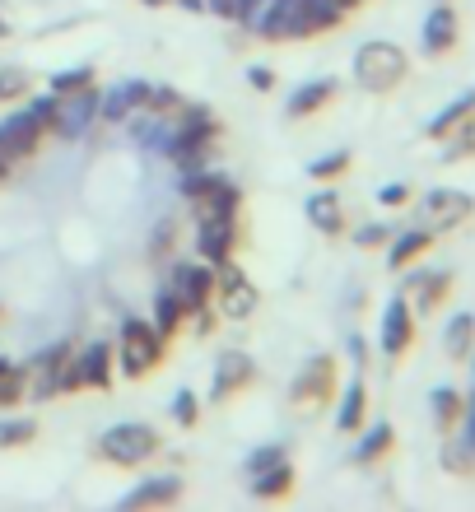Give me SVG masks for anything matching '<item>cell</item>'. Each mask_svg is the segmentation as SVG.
<instances>
[{"mask_svg": "<svg viewBox=\"0 0 475 512\" xmlns=\"http://www.w3.org/2000/svg\"><path fill=\"white\" fill-rule=\"evenodd\" d=\"M354 80L364 84L368 94H387L406 80V52L396 42H364L354 56Z\"/></svg>", "mask_w": 475, "mask_h": 512, "instance_id": "1", "label": "cell"}, {"mask_svg": "<svg viewBox=\"0 0 475 512\" xmlns=\"http://www.w3.org/2000/svg\"><path fill=\"white\" fill-rule=\"evenodd\" d=\"M182 196L196 201V215L201 219H233L238 215V205H243L238 187L224 182L219 173H187L182 177Z\"/></svg>", "mask_w": 475, "mask_h": 512, "instance_id": "2", "label": "cell"}, {"mask_svg": "<svg viewBox=\"0 0 475 512\" xmlns=\"http://www.w3.org/2000/svg\"><path fill=\"white\" fill-rule=\"evenodd\" d=\"M122 373L126 378H145L154 373L163 359V336L154 331V322H140V317H126L122 322Z\"/></svg>", "mask_w": 475, "mask_h": 512, "instance_id": "3", "label": "cell"}, {"mask_svg": "<svg viewBox=\"0 0 475 512\" xmlns=\"http://www.w3.org/2000/svg\"><path fill=\"white\" fill-rule=\"evenodd\" d=\"M215 298H219V312H224V317L243 322V317H252V312H257L261 289L247 280L243 270L233 266V256H229V261H219V266H215Z\"/></svg>", "mask_w": 475, "mask_h": 512, "instance_id": "4", "label": "cell"}, {"mask_svg": "<svg viewBox=\"0 0 475 512\" xmlns=\"http://www.w3.org/2000/svg\"><path fill=\"white\" fill-rule=\"evenodd\" d=\"M98 452L108 461H117V466H140V461H150L159 452V433L150 424H117V429L103 433Z\"/></svg>", "mask_w": 475, "mask_h": 512, "instance_id": "5", "label": "cell"}, {"mask_svg": "<svg viewBox=\"0 0 475 512\" xmlns=\"http://www.w3.org/2000/svg\"><path fill=\"white\" fill-rule=\"evenodd\" d=\"M215 140H219V122H215V117H210L205 108H187V112H182V126H177V135H173V145H168V154L187 168V163L201 159Z\"/></svg>", "mask_w": 475, "mask_h": 512, "instance_id": "6", "label": "cell"}, {"mask_svg": "<svg viewBox=\"0 0 475 512\" xmlns=\"http://www.w3.org/2000/svg\"><path fill=\"white\" fill-rule=\"evenodd\" d=\"M168 289L177 294V303L191 312H201L210 298H215V266L210 261H177L173 275H168Z\"/></svg>", "mask_w": 475, "mask_h": 512, "instance_id": "7", "label": "cell"}, {"mask_svg": "<svg viewBox=\"0 0 475 512\" xmlns=\"http://www.w3.org/2000/svg\"><path fill=\"white\" fill-rule=\"evenodd\" d=\"M266 42H285V38H308V19H303V0H271L261 5L257 24H252Z\"/></svg>", "mask_w": 475, "mask_h": 512, "instance_id": "8", "label": "cell"}, {"mask_svg": "<svg viewBox=\"0 0 475 512\" xmlns=\"http://www.w3.org/2000/svg\"><path fill=\"white\" fill-rule=\"evenodd\" d=\"M42 131L47 126L33 117V112H14V117H5L0 122V154L5 159H33L38 154V145H42Z\"/></svg>", "mask_w": 475, "mask_h": 512, "instance_id": "9", "label": "cell"}, {"mask_svg": "<svg viewBox=\"0 0 475 512\" xmlns=\"http://www.w3.org/2000/svg\"><path fill=\"white\" fill-rule=\"evenodd\" d=\"M94 117H98V94H94V84H89V89H80V94H61L52 131L61 135V140H75V135L89 131Z\"/></svg>", "mask_w": 475, "mask_h": 512, "instance_id": "10", "label": "cell"}, {"mask_svg": "<svg viewBox=\"0 0 475 512\" xmlns=\"http://www.w3.org/2000/svg\"><path fill=\"white\" fill-rule=\"evenodd\" d=\"M331 387H336V359H313L308 364V373H299V382L289 387V401L294 405H313V401H326L331 396Z\"/></svg>", "mask_w": 475, "mask_h": 512, "instance_id": "11", "label": "cell"}, {"mask_svg": "<svg viewBox=\"0 0 475 512\" xmlns=\"http://www.w3.org/2000/svg\"><path fill=\"white\" fill-rule=\"evenodd\" d=\"M252 378H257V364H252L243 350H229L224 359H219V368H215V387H210V401H224V396H233V391H243Z\"/></svg>", "mask_w": 475, "mask_h": 512, "instance_id": "12", "label": "cell"}, {"mask_svg": "<svg viewBox=\"0 0 475 512\" xmlns=\"http://www.w3.org/2000/svg\"><path fill=\"white\" fill-rule=\"evenodd\" d=\"M233 243H238L233 219H201V233H196V252H201V261H210V266L229 261Z\"/></svg>", "mask_w": 475, "mask_h": 512, "instance_id": "13", "label": "cell"}, {"mask_svg": "<svg viewBox=\"0 0 475 512\" xmlns=\"http://www.w3.org/2000/svg\"><path fill=\"white\" fill-rule=\"evenodd\" d=\"M410 340H415V326H410L406 298H392V303H387V317H382V350L396 359V354L410 350Z\"/></svg>", "mask_w": 475, "mask_h": 512, "instance_id": "14", "label": "cell"}, {"mask_svg": "<svg viewBox=\"0 0 475 512\" xmlns=\"http://www.w3.org/2000/svg\"><path fill=\"white\" fill-rule=\"evenodd\" d=\"M424 215L434 219V229H452V224H462L471 215V196H462V191H429L424 196Z\"/></svg>", "mask_w": 475, "mask_h": 512, "instance_id": "15", "label": "cell"}, {"mask_svg": "<svg viewBox=\"0 0 475 512\" xmlns=\"http://www.w3.org/2000/svg\"><path fill=\"white\" fill-rule=\"evenodd\" d=\"M177 499H182V480L177 475H159V480H145L140 489H131L122 499V508H168Z\"/></svg>", "mask_w": 475, "mask_h": 512, "instance_id": "16", "label": "cell"}, {"mask_svg": "<svg viewBox=\"0 0 475 512\" xmlns=\"http://www.w3.org/2000/svg\"><path fill=\"white\" fill-rule=\"evenodd\" d=\"M452 42H457V14H452L448 5H438V10L424 19V52L443 56Z\"/></svg>", "mask_w": 475, "mask_h": 512, "instance_id": "17", "label": "cell"}, {"mask_svg": "<svg viewBox=\"0 0 475 512\" xmlns=\"http://www.w3.org/2000/svg\"><path fill=\"white\" fill-rule=\"evenodd\" d=\"M80 368H84V387H94V391L112 387V345L108 340H94V345L80 354Z\"/></svg>", "mask_w": 475, "mask_h": 512, "instance_id": "18", "label": "cell"}, {"mask_svg": "<svg viewBox=\"0 0 475 512\" xmlns=\"http://www.w3.org/2000/svg\"><path fill=\"white\" fill-rule=\"evenodd\" d=\"M308 219H313L317 233H340L345 229V210H340L336 191H317L313 201H308Z\"/></svg>", "mask_w": 475, "mask_h": 512, "instance_id": "19", "label": "cell"}, {"mask_svg": "<svg viewBox=\"0 0 475 512\" xmlns=\"http://www.w3.org/2000/svg\"><path fill=\"white\" fill-rule=\"evenodd\" d=\"M340 84L336 80H313V84H303L299 94H294V103H289V117H313L317 108H326L331 98H336Z\"/></svg>", "mask_w": 475, "mask_h": 512, "instance_id": "20", "label": "cell"}, {"mask_svg": "<svg viewBox=\"0 0 475 512\" xmlns=\"http://www.w3.org/2000/svg\"><path fill=\"white\" fill-rule=\"evenodd\" d=\"M289 489H294V466H289V461L252 475V494H257V499H285Z\"/></svg>", "mask_w": 475, "mask_h": 512, "instance_id": "21", "label": "cell"}, {"mask_svg": "<svg viewBox=\"0 0 475 512\" xmlns=\"http://www.w3.org/2000/svg\"><path fill=\"white\" fill-rule=\"evenodd\" d=\"M182 322H187V308L177 303L173 289H159V294H154V331H159V336H177Z\"/></svg>", "mask_w": 475, "mask_h": 512, "instance_id": "22", "label": "cell"}, {"mask_svg": "<svg viewBox=\"0 0 475 512\" xmlns=\"http://www.w3.org/2000/svg\"><path fill=\"white\" fill-rule=\"evenodd\" d=\"M429 243H434V229H410V233H401V238L392 243V252H387V266H392V270L410 266V261H415V256H420Z\"/></svg>", "mask_w": 475, "mask_h": 512, "instance_id": "23", "label": "cell"}, {"mask_svg": "<svg viewBox=\"0 0 475 512\" xmlns=\"http://www.w3.org/2000/svg\"><path fill=\"white\" fill-rule=\"evenodd\" d=\"M364 382H350L345 387V396H340V410H336V429L340 433H354L359 424H364Z\"/></svg>", "mask_w": 475, "mask_h": 512, "instance_id": "24", "label": "cell"}, {"mask_svg": "<svg viewBox=\"0 0 475 512\" xmlns=\"http://www.w3.org/2000/svg\"><path fill=\"white\" fill-rule=\"evenodd\" d=\"M406 289H420V308L434 312L438 303H443V294L452 289V275H448V270H434V275H410Z\"/></svg>", "mask_w": 475, "mask_h": 512, "instance_id": "25", "label": "cell"}, {"mask_svg": "<svg viewBox=\"0 0 475 512\" xmlns=\"http://www.w3.org/2000/svg\"><path fill=\"white\" fill-rule=\"evenodd\" d=\"M303 19H308V33H326V28H340L345 10L336 0H303Z\"/></svg>", "mask_w": 475, "mask_h": 512, "instance_id": "26", "label": "cell"}, {"mask_svg": "<svg viewBox=\"0 0 475 512\" xmlns=\"http://www.w3.org/2000/svg\"><path fill=\"white\" fill-rule=\"evenodd\" d=\"M471 340H475V322H471V317H452L448 331H443V350H448L452 359H466Z\"/></svg>", "mask_w": 475, "mask_h": 512, "instance_id": "27", "label": "cell"}, {"mask_svg": "<svg viewBox=\"0 0 475 512\" xmlns=\"http://www.w3.org/2000/svg\"><path fill=\"white\" fill-rule=\"evenodd\" d=\"M24 396H28V368L5 364L0 368V410H5V405H19Z\"/></svg>", "mask_w": 475, "mask_h": 512, "instance_id": "28", "label": "cell"}, {"mask_svg": "<svg viewBox=\"0 0 475 512\" xmlns=\"http://www.w3.org/2000/svg\"><path fill=\"white\" fill-rule=\"evenodd\" d=\"M462 410H466V401L452 387H438L434 391V419H438V429H443V433H448L452 424L462 419Z\"/></svg>", "mask_w": 475, "mask_h": 512, "instance_id": "29", "label": "cell"}, {"mask_svg": "<svg viewBox=\"0 0 475 512\" xmlns=\"http://www.w3.org/2000/svg\"><path fill=\"white\" fill-rule=\"evenodd\" d=\"M471 112H475V94L457 98V103H452L443 117H434V122H429V135H434V140H443V135H452V126H462Z\"/></svg>", "mask_w": 475, "mask_h": 512, "instance_id": "30", "label": "cell"}, {"mask_svg": "<svg viewBox=\"0 0 475 512\" xmlns=\"http://www.w3.org/2000/svg\"><path fill=\"white\" fill-rule=\"evenodd\" d=\"M392 424H373V433H368L364 443L354 447V461H359V466H368V461H378L382 452H387V447H392Z\"/></svg>", "mask_w": 475, "mask_h": 512, "instance_id": "31", "label": "cell"}, {"mask_svg": "<svg viewBox=\"0 0 475 512\" xmlns=\"http://www.w3.org/2000/svg\"><path fill=\"white\" fill-rule=\"evenodd\" d=\"M131 108H136V98H131V89H126V84H117L112 94L98 98V117H103V122H126V112H131Z\"/></svg>", "mask_w": 475, "mask_h": 512, "instance_id": "32", "label": "cell"}, {"mask_svg": "<svg viewBox=\"0 0 475 512\" xmlns=\"http://www.w3.org/2000/svg\"><path fill=\"white\" fill-rule=\"evenodd\" d=\"M38 438V424L33 419H0V447H24Z\"/></svg>", "mask_w": 475, "mask_h": 512, "instance_id": "33", "label": "cell"}, {"mask_svg": "<svg viewBox=\"0 0 475 512\" xmlns=\"http://www.w3.org/2000/svg\"><path fill=\"white\" fill-rule=\"evenodd\" d=\"M28 70H19V66H5L0 70V103H14V98H24L28 94Z\"/></svg>", "mask_w": 475, "mask_h": 512, "instance_id": "34", "label": "cell"}, {"mask_svg": "<svg viewBox=\"0 0 475 512\" xmlns=\"http://www.w3.org/2000/svg\"><path fill=\"white\" fill-rule=\"evenodd\" d=\"M52 373H56V387H61V391H80L84 387V368H80V354H75V350H70L66 359L52 368Z\"/></svg>", "mask_w": 475, "mask_h": 512, "instance_id": "35", "label": "cell"}, {"mask_svg": "<svg viewBox=\"0 0 475 512\" xmlns=\"http://www.w3.org/2000/svg\"><path fill=\"white\" fill-rule=\"evenodd\" d=\"M94 84V66H75V70H61L52 80L56 94H80V89H89Z\"/></svg>", "mask_w": 475, "mask_h": 512, "instance_id": "36", "label": "cell"}, {"mask_svg": "<svg viewBox=\"0 0 475 512\" xmlns=\"http://www.w3.org/2000/svg\"><path fill=\"white\" fill-rule=\"evenodd\" d=\"M443 466H448V471H457V475L475 471V447L466 443V438H457V443H448V452H443Z\"/></svg>", "mask_w": 475, "mask_h": 512, "instance_id": "37", "label": "cell"}, {"mask_svg": "<svg viewBox=\"0 0 475 512\" xmlns=\"http://www.w3.org/2000/svg\"><path fill=\"white\" fill-rule=\"evenodd\" d=\"M345 168H350V154H345V149H336V154L317 159L313 168H308V177H317V182H331V177H340Z\"/></svg>", "mask_w": 475, "mask_h": 512, "instance_id": "38", "label": "cell"}, {"mask_svg": "<svg viewBox=\"0 0 475 512\" xmlns=\"http://www.w3.org/2000/svg\"><path fill=\"white\" fill-rule=\"evenodd\" d=\"M145 108H150V112H177V108H182V94H177V89H168V84H150Z\"/></svg>", "mask_w": 475, "mask_h": 512, "instance_id": "39", "label": "cell"}, {"mask_svg": "<svg viewBox=\"0 0 475 512\" xmlns=\"http://www.w3.org/2000/svg\"><path fill=\"white\" fill-rule=\"evenodd\" d=\"M173 419L182 424V429H191V424L201 419V401H196L191 391H177V396H173Z\"/></svg>", "mask_w": 475, "mask_h": 512, "instance_id": "40", "label": "cell"}, {"mask_svg": "<svg viewBox=\"0 0 475 512\" xmlns=\"http://www.w3.org/2000/svg\"><path fill=\"white\" fill-rule=\"evenodd\" d=\"M285 457V447H257L252 457H247V475H257V471H271V466H280Z\"/></svg>", "mask_w": 475, "mask_h": 512, "instance_id": "41", "label": "cell"}, {"mask_svg": "<svg viewBox=\"0 0 475 512\" xmlns=\"http://www.w3.org/2000/svg\"><path fill=\"white\" fill-rule=\"evenodd\" d=\"M56 103H61V94H42V98H33V103H28L24 112H33V117H38V122L47 126V131H52V122H56Z\"/></svg>", "mask_w": 475, "mask_h": 512, "instance_id": "42", "label": "cell"}, {"mask_svg": "<svg viewBox=\"0 0 475 512\" xmlns=\"http://www.w3.org/2000/svg\"><path fill=\"white\" fill-rule=\"evenodd\" d=\"M261 5H266V0H233V24H257V14H261Z\"/></svg>", "mask_w": 475, "mask_h": 512, "instance_id": "43", "label": "cell"}, {"mask_svg": "<svg viewBox=\"0 0 475 512\" xmlns=\"http://www.w3.org/2000/svg\"><path fill=\"white\" fill-rule=\"evenodd\" d=\"M354 243L359 247H382L387 243V229H382V224H364V229H354Z\"/></svg>", "mask_w": 475, "mask_h": 512, "instance_id": "44", "label": "cell"}, {"mask_svg": "<svg viewBox=\"0 0 475 512\" xmlns=\"http://www.w3.org/2000/svg\"><path fill=\"white\" fill-rule=\"evenodd\" d=\"M173 247V219H163L159 229H154V238H150V256H163Z\"/></svg>", "mask_w": 475, "mask_h": 512, "instance_id": "45", "label": "cell"}, {"mask_svg": "<svg viewBox=\"0 0 475 512\" xmlns=\"http://www.w3.org/2000/svg\"><path fill=\"white\" fill-rule=\"evenodd\" d=\"M378 201H382V205H406V201H410V187H406V182H392V187L378 191Z\"/></svg>", "mask_w": 475, "mask_h": 512, "instance_id": "46", "label": "cell"}, {"mask_svg": "<svg viewBox=\"0 0 475 512\" xmlns=\"http://www.w3.org/2000/svg\"><path fill=\"white\" fill-rule=\"evenodd\" d=\"M462 154H475V126H466V131H457V145L448 149V159H462Z\"/></svg>", "mask_w": 475, "mask_h": 512, "instance_id": "47", "label": "cell"}, {"mask_svg": "<svg viewBox=\"0 0 475 512\" xmlns=\"http://www.w3.org/2000/svg\"><path fill=\"white\" fill-rule=\"evenodd\" d=\"M247 84L266 94V89H275V75H271V70H266V66H252V70H247Z\"/></svg>", "mask_w": 475, "mask_h": 512, "instance_id": "48", "label": "cell"}, {"mask_svg": "<svg viewBox=\"0 0 475 512\" xmlns=\"http://www.w3.org/2000/svg\"><path fill=\"white\" fill-rule=\"evenodd\" d=\"M205 10L219 14V19H233V0H205Z\"/></svg>", "mask_w": 475, "mask_h": 512, "instance_id": "49", "label": "cell"}, {"mask_svg": "<svg viewBox=\"0 0 475 512\" xmlns=\"http://www.w3.org/2000/svg\"><path fill=\"white\" fill-rule=\"evenodd\" d=\"M466 443L475 447V410H471V419H466Z\"/></svg>", "mask_w": 475, "mask_h": 512, "instance_id": "50", "label": "cell"}, {"mask_svg": "<svg viewBox=\"0 0 475 512\" xmlns=\"http://www.w3.org/2000/svg\"><path fill=\"white\" fill-rule=\"evenodd\" d=\"M182 10H205V0H177Z\"/></svg>", "mask_w": 475, "mask_h": 512, "instance_id": "51", "label": "cell"}, {"mask_svg": "<svg viewBox=\"0 0 475 512\" xmlns=\"http://www.w3.org/2000/svg\"><path fill=\"white\" fill-rule=\"evenodd\" d=\"M5 173H10V159H5V154H0V177H5Z\"/></svg>", "mask_w": 475, "mask_h": 512, "instance_id": "52", "label": "cell"}, {"mask_svg": "<svg viewBox=\"0 0 475 512\" xmlns=\"http://www.w3.org/2000/svg\"><path fill=\"white\" fill-rule=\"evenodd\" d=\"M5 33H10V28H5V19H0V38H5Z\"/></svg>", "mask_w": 475, "mask_h": 512, "instance_id": "53", "label": "cell"}, {"mask_svg": "<svg viewBox=\"0 0 475 512\" xmlns=\"http://www.w3.org/2000/svg\"><path fill=\"white\" fill-rule=\"evenodd\" d=\"M145 5H168V0H145Z\"/></svg>", "mask_w": 475, "mask_h": 512, "instance_id": "54", "label": "cell"}, {"mask_svg": "<svg viewBox=\"0 0 475 512\" xmlns=\"http://www.w3.org/2000/svg\"><path fill=\"white\" fill-rule=\"evenodd\" d=\"M0 368H5V359H0Z\"/></svg>", "mask_w": 475, "mask_h": 512, "instance_id": "55", "label": "cell"}, {"mask_svg": "<svg viewBox=\"0 0 475 512\" xmlns=\"http://www.w3.org/2000/svg\"><path fill=\"white\" fill-rule=\"evenodd\" d=\"M471 410H475V401H471Z\"/></svg>", "mask_w": 475, "mask_h": 512, "instance_id": "56", "label": "cell"}]
</instances>
